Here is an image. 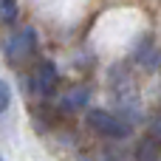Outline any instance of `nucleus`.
<instances>
[{
    "instance_id": "f03ea898",
    "label": "nucleus",
    "mask_w": 161,
    "mask_h": 161,
    "mask_svg": "<svg viewBox=\"0 0 161 161\" xmlns=\"http://www.w3.org/2000/svg\"><path fill=\"white\" fill-rule=\"evenodd\" d=\"M88 125L105 136V139H130V125L127 119L116 116V113H108V110H88Z\"/></svg>"
},
{
    "instance_id": "f257e3e1",
    "label": "nucleus",
    "mask_w": 161,
    "mask_h": 161,
    "mask_svg": "<svg viewBox=\"0 0 161 161\" xmlns=\"http://www.w3.org/2000/svg\"><path fill=\"white\" fill-rule=\"evenodd\" d=\"M37 51V31L31 25L25 28H17L6 42H3V54H6V62L8 65H23L25 59H31Z\"/></svg>"
},
{
    "instance_id": "7ed1b4c3",
    "label": "nucleus",
    "mask_w": 161,
    "mask_h": 161,
    "mask_svg": "<svg viewBox=\"0 0 161 161\" xmlns=\"http://www.w3.org/2000/svg\"><path fill=\"white\" fill-rule=\"evenodd\" d=\"M57 85H59V74H57V65H54L51 59H40V62H37V68L31 71V82H28V91H31L34 96H42V99H48V96H54Z\"/></svg>"
},
{
    "instance_id": "20e7f679",
    "label": "nucleus",
    "mask_w": 161,
    "mask_h": 161,
    "mask_svg": "<svg viewBox=\"0 0 161 161\" xmlns=\"http://www.w3.org/2000/svg\"><path fill=\"white\" fill-rule=\"evenodd\" d=\"M161 156V142L156 136H147L139 142V150H136V158H158Z\"/></svg>"
},
{
    "instance_id": "39448f33",
    "label": "nucleus",
    "mask_w": 161,
    "mask_h": 161,
    "mask_svg": "<svg viewBox=\"0 0 161 161\" xmlns=\"http://www.w3.org/2000/svg\"><path fill=\"white\" fill-rule=\"evenodd\" d=\"M88 102V88H74L65 99H62V108L65 110H74V108H82Z\"/></svg>"
},
{
    "instance_id": "423d86ee",
    "label": "nucleus",
    "mask_w": 161,
    "mask_h": 161,
    "mask_svg": "<svg viewBox=\"0 0 161 161\" xmlns=\"http://www.w3.org/2000/svg\"><path fill=\"white\" fill-rule=\"evenodd\" d=\"M14 23H17V3L0 0V25H14Z\"/></svg>"
},
{
    "instance_id": "0eeeda50",
    "label": "nucleus",
    "mask_w": 161,
    "mask_h": 161,
    "mask_svg": "<svg viewBox=\"0 0 161 161\" xmlns=\"http://www.w3.org/2000/svg\"><path fill=\"white\" fill-rule=\"evenodd\" d=\"M136 59H139V62H144V65H153V62H156V48L150 45V40H144V45H139Z\"/></svg>"
},
{
    "instance_id": "1a4fd4ad",
    "label": "nucleus",
    "mask_w": 161,
    "mask_h": 161,
    "mask_svg": "<svg viewBox=\"0 0 161 161\" xmlns=\"http://www.w3.org/2000/svg\"><path fill=\"white\" fill-rule=\"evenodd\" d=\"M153 136H156V139L161 142V113L156 116V119H153Z\"/></svg>"
},
{
    "instance_id": "6e6552de",
    "label": "nucleus",
    "mask_w": 161,
    "mask_h": 161,
    "mask_svg": "<svg viewBox=\"0 0 161 161\" xmlns=\"http://www.w3.org/2000/svg\"><path fill=\"white\" fill-rule=\"evenodd\" d=\"M8 105H11V88H8V82L0 79V116L8 110Z\"/></svg>"
}]
</instances>
